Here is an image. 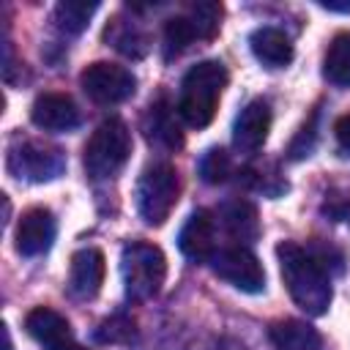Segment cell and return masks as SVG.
<instances>
[{"mask_svg":"<svg viewBox=\"0 0 350 350\" xmlns=\"http://www.w3.org/2000/svg\"><path fill=\"white\" fill-rule=\"evenodd\" d=\"M22 159L19 175L25 172L33 180H49L63 170V159L57 150H46V148H36V145H25L22 153H14Z\"/></svg>","mask_w":350,"mask_h":350,"instance_id":"cell-17","label":"cell"},{"mask_svg":"<svg viewBox=\"0 0 350 350\" xmlns=\"http://www.w3.org/2000/svg\"><path fill=\"white\" fill-rule=\"evenodd\" d=\"M30 120L44 131H71L79 126V109L66 93H41L33 101Z\"/></svg>","mask_w":350,"mask_h":350,"instance_id":"cell-11","label":"cell"},{"mask_svg":"<svg viewBox=\"0 0 350 350\" xmlns=\"http://www.w3.org/2000/svg\"><path fill=\"white\" fill-rule=\"evenodd\" d=\"M334 134H336V142L345 153H350V115H342L336 123H334Z\"/></svg>","mask_w":350,"mask_h":350,"instance_id":"cell-24","label":"cell"},{"mask_svg":"<svg viewBox=\"0 0 350 350\" xmlns=\"http://www.w3.org/2000/svg\"><path fill=\"white\" fill-rule=\"evenodd\" d=\"M200 172L208 183H221L230 175V156L221 148H211L200 161Z\"/></svg>","mask_w":350,"mask_h":350,"instance_id":"cell-23","label":"cell"},{"mask_svg":"<svg viewBox=\"0 0 350 350\" xmlns=\"http://www.w3.org/2000/svg\"><path fill=\"white\" fill-rule=\"evenodd\" d=\"M271 342L276 350H325L323 336L304 320H279L271 325Z\"/></svg>","mask_w":350,"mask_h":350,"instance_id":"cell-15","label":"cell"},{"mask_svg":"<svg viewBox=\"0 0 350 350\" xmlns=\"http://www.w3.org/2000/svg\"><path fill=\"white\" fill-rule=\"evenodd\" d=\"M104 273H107V262L104 254L93 246L79 249L71 254V265H68V290L74 298L79 301H90L98 295L101 284H104Z\"/></svg>","mask_w":350,"mask_h":350,"instance_id":"cell-9","label":"cell"},{"mask_svg":"<svg viewBox=\"0 0 350 350\" xmlns=\"http://www.w3.org/2000/svg\"><path fill=\"white\" fill-rule=\"evenodd\" d=\"M323 74L331 85L350 88V33H339L331 41V46L325 52Z\"/></svg>","mask_w":350,"mask_h":350,"instance_id":"cell-18","label":"cell"},{"mask_svg":"<svg viewBox=\"0 0 350 350\" xmlns=\"http://www.w3.org/2000/svg\"><path fill=\"white\" fill-rule=\"evenodd\" d=\"M52 350H82V347L74 345V342H66V345H57V347H52Z\"/></svg>","mask_w":350,"mask_h":350,"instance_id":"cell-27","label":"cell"},{"mask_svg":"<svg viewBox=\"0 0 350 350\" xmlns=\"http://www.w3.org/2000/svg\"><path fill=\"white\" fill-rule=\"evenodd\" d=\"M331 216H336L339 221H345V224H350V202H342V205H334V208H331Z\"/></svg>","mask_w":350,"mask_h":350,"instance_id":"cell-25","label":"cell"},{"mask_svg":"<svg viewBox=\"0 0 350 350\" xmlns=\"http://www.w3.org/2000/svg\"><path fill=\"white\" fill-rule=\"evenodd\" d=\"M98 3H79V0H66V3H57L55 8V22L63 33H82L88 25H90V16L96 14Z\"/></svg>","mask_w":350,"mask_h":350,"instance_id":"cell-19","label":"cell"},{"mask_svg":"<svg viewBox=\"0 0 350 350\" xmlns=\"http://www.w3.org/2000/svg\"><path fill=\"white\" fill-rule=\"evenodd\" d=\"M249 46H252L254 57L268 68H282L293 60V44L276 27H257L249 36Z\"/></svg>","mask_w":350,"mask_h":350,"instance_id":"cell-14","label":"cell"},{"mask_svg":"<svg viewBox=\"0 0 350 350\" xmlns=\"http://www.w3.org/2000/svg\"><path fill=\"white\" fill-rule=\"evenodd\" d=\"M120 273H123L126 298L129 301H148L164 284L167 257L159 246H153L148 241H131L129 246H123Z\"/></svg>","mask_w":350,"mask_h":350,"instance_id":"cell-3","label":"cell"},{"mask_svg":"<svg viewBox=\"0 0 350 350\" xmlns=\"http://www.w3.org/2000/svg\"><path fill=\"white\" fill-rule=\"evenodd\" d=\"M131 156V131L120 118L104 120L85 145V170L90 178H115Z\"/></svg>","mask_w":350,"mask_h":350,"instance_id":"cell-4","label":"cell"},{"mask_svg":"<svg viewBox=\"0 0 350 350\" xmlns=\"http://www.w3.org/2000/svg\"><path fill=\"white\" fill-rule=\"evenodd\" d=\"M320 8H325V11H347L350 14V3H320Z\"/></svg>","mask_w":350,"mask_h":350,"instance_id":"cell-26","label":"cell"},{"mask_svg":"<svg viewBox=\"0 0 350 350\" xmlns=\"http://www.w3.org/2000/svg\"><path fill=\"white\" fill-rule=\"evenodd\" d=\"M150 120H153V126L148 129L150 142H159L164 148H180L183 137H180V129H178L172 112L167 109V104H161V101L153 104L150 107Z\"/></svg>","mask_w":350,"mask_h":350,"instance_id":"cell-20","label":"cell"},{"mask_svg":"<svg viewBox=\"0 0 350 350\" xmlns=\"http://www.w3.org/2000/svg\"><path fill=\"white\" fill-rule=\"evenodd\" d=\"M227 79V68L219 60H202L186 71L180 82L178 112L191 129H205L213 120Z\"/></svg>","mask_w":350,"mask_h":350,"instance_id":"cell-2","label":"cell"},{"mask_svg":"<svg viewBox=\"0 0 350 350\" xmlns=\"http://www.w3.org/2000/svg\"><path fill=\"white\" fill-rule=\"evenodd\" d=\"M276 257L282 265V279L284 287L290 293V298L295 301V306H301L306 314L317 317L328 309L331 304V276L323 265L320 257H314L309 249L284 241L276 246Z\"/></svg>","mask_w":350,"mask_h":350,"instance_id":"cell-1","label":"cell"},{"mask_svg":"<svg viewBox=\"0 0 350 350\" xmlns=\"http://www.w3.org/2000/svg\"><path fill=\"white\" fill-rule=\"evenodd\" d=\"M211 271L241 293H262L265 271L246 246H224L211 254Z\"/></svg>","mask_w":350,"mask_h":350,"instance_id":"cell-7","label":"cell"},{"mask_svg":"<svg viewBox=\"0 0 350 350\" xmlns=\"http://www.w3.org/2000/svg\"><path fill=\"white\" fill-rule=\"evenodd\" d=\"M178 246L189 260H197V262L211 260V254L216 252L213 249V216L208 211H194L189 221L180 227Z\"/></svg>","mask_w":350,"mask_h":350,"instance_id":"cell-12","label":"cell"},{"mask_svg":"<svg viewBox=\"0 0 350 350\" xmlns=\"http://www.w3.org/2000/svg\"><path fill=\"white\" fill-rule=\"evenodd\" d=\"M268 131H271V107L262 101V98H254L249 101L238 118H235V126H232V145L241 150V153H257L265 139H268Z\"/></svg>","mask_w":350,"mask_h":350,"instance_id":"cell-10","label":"cell"},{"mask_svg":"<svg viewBox=\"0 0 350 350\" xmlns=\"http://www.w3.org/2000/svg\"><path fill=\"white\" fill-rule=\"evenodd\" d=\"M82 90L88 93V98H93L96 104H120L126 98L134 96L137 90V79L129 68L118 66V63H107V60H96L90 63L82 77Z\"/></svg>","mask_w":350,"mask_h":350,"instance_id":"cell-6","label":"cell"},{"mask_svg":"<svg viewBox=\"0 0 350 350\" xmlns=\"http://www.w3.org/2000/svg\"><path fill=\"white\" fill-rule=\"evenodd\" d=\"M25 331H27L36 342L46 345L49 350L57 347V345L71 342V325H68V320H66L60 312L49 309V306H36L33 312H27V317H25Z\"/></svg>","mask_w":350,"mask_h":350,"instance_id":"cell-13","label":"cell"},{"mask_svg":"<svg viewBox=\"0 0 350 350\" xmlns=\"http://www.w3.org/2000/svg\"><path fill=\"white\" fill-rule=\"evenodd\" d=\"M180 178L172 164H153L137 180V211L145 224L159 227L178 205Z\"/></svg>","mask_w":350,"mask_h":350,"instance_id":"cell-5","label":"cell"},{"mask_svg":"<svg viewBox=\"0 0 350 350\" xmlns=\"http://www.w3.org/2000/svg\"><path fill=\"white\" fill-rule=\"evenodd\" d=\"M186 16L194 22V27H197L200 38H213V33L219 30L221 5H219V3H194V5L189 8V14H186Z\"/></svg>","mask_w":350,"mask_h":350,"instance_id":"cell-22","label":"cell"},{"mask_svg":"<svg viewBox=\"0 0 350 350\" xmlns=\"http://www.w3.org/2000/svg\"><path fill=\"white\" fill-rule=\"evenodd\" d=\"M194 38H200V33H197V27H194V22L189 16L167 19V25H164V55L167 57L180 55Z\"/></svg>","mask_w":350,"mask_h":350,"instance_id":"cell-21","label":"cell"},{"mask_svg":"<svg viewBox=\"0 0 350 350\" xmlns=\"http://www.w3.org/2000/svg\"><path fill=\"white\" fill-rule=\"evenodd\" d=\"M57 232V221L49 208H27L16 224V252L22 257L44 254Z\"/></svg>","mask_w":350,"mask_h":350,"instance_id":"cell-8","label":"cell"},{"mask_svg":"<svg viewBox=\"0 0 350 350\" xmlns=\"http://www.w3.org/2000/svg\"><path fill=\"white\" fill-rule=\"evenodd\" d=\"M221 221L227 227V232L238 241H254L260 235V219L252 202L246 200H232L221 208Z\"/></svg>","mask_w":350,"mask_h":350,"instance_id":"cell-16","label":"cell"}]
</instances>
